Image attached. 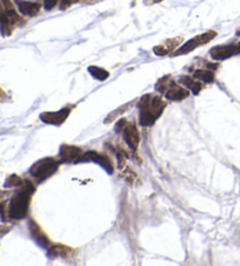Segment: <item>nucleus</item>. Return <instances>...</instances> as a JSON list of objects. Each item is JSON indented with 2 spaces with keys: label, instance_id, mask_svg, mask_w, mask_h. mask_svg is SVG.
I'll return each mask as SVG.
<instances>
[{
  "label": "nucleus",
  "instance_id": "12",
  "mask_svg": "<svg viewBox=\"0 0 240 266\" xmlns=\"http://www.w3.org/2000/svg\"><path fill=\"white\" fill-rule=\"evenodd\" d=\"M164 94H165V98L170 100V101H183V100L190 95V92L187 88H183V87L178 86L175 82Z\"/></svg>",
  "mask_w": 240,
  "mask_h": 266
},
{
  "label": "nucleus",
  "instance_id": "22",
  "mask_svg": "<svg viewBox=\"0 0 240 266\" xmlns=\"http://www.w3.org/2000/svg\"><path fill=\"white\" fill-rule=\"evenodd\" d=\"M60 1H61V0H44V7L46 8L47 11H51L53 10Z\"/></svg>",
  "mask_w": 240,
  "mask_h": 266
},
{
  "label": "nucleus",
  "instance_id": "10",
  "mask_svg": "<svg viewBox=\"0 0 240 266\" xmlns=\"http://www.w3.org/2000/svg\"><path fill=\"white\" fill-rule=\"evenodd\" d=\"M18 10L26 17H34L41 10V4L38 1H27V0H16Z\"/></svg>",
  "mask_w": 240,
  "mask_h": 266
},
{
  "label": "nucleus",
  "instance_id": "14",
  "mask_svg": "<svg viewBox=\"0 0 240 266\" xmlns=\"http://www.w3.org/2000/svg\"><path fill=\"white\" fill-rule=\"evenodd\" d=\"M179 83L182 84V86H184L185 88H187L191 92L193 93V94H199L200 90L203 89V84L199 82V81H197V79L191 78V77H187V75H184V77L179 78Z\"/></svg>",
  "mask_w": 240,
  "mask_h": 266
},
{
  "label": "nucleus",
  "instance_id": "3",
  "mask_svg": "<svg viewBox=\"0 0 240 266\" xmlns=\"http://www.w3.org/2000/svg\"><path fill=\"white\" fill-rule=\"evenodd\" d=\"M60 162L53 157H45V159L39 160L38 162L33 164V167L29 170V174L35 178L38 182L50 178L52 175L59 169Z\"/></svg>",
  "mask_w": 240,
  "mask_h": 266
},
{
  "label": "nucleus",
  "instance_id": "25",
  "mask_svg": "<svg viewBox=\"0 0 240 266\" xmlns=\"http://www.w3.org/2000/svg\"><path fill=\"white\" fill-rule=\"evenodd\" d=\"M162 1V0H149V1H145L147 2V4H156V2H160Z\"/></svg>",
  "mask_w": 240,
  "mask_h": 266
},
{
  "label": "nucleus",
  "instance_id": "23",
  "mask_svg": "<svg viewBox=\"0 0 240 266\" xmlns=\"http://www.w3.org/2000/svg\"><path fill=\"white\" fill-rule=\"evenodd\" d=\"M127 123H128V121L124 120V119H121L117 122V125L115 126V131H116L117 133H122V131L124 129V127L127 126Z\"/></svg>",
  "mask_w": 240,
  "mask_h": 266
},
{
  "label": "nucleus",
  "instance_id": "18",
  "mask_svg": "<svg viewBox=\"0 0 240 266\" xmlns=\"http://www.w3.org/2000/svg\"><path fill=\"white\" fill-rule=\"evenodd\" d=\"M88 71H89V73L92 74V77L95 78L96 80L105 81L109 78V72L106 71L105 68L97 67V66H90V67L88 68Z\"/></svg>",
  "mask_w": 240,
  "mask_h": 266
},
{
  "label": "nucleus",
  "instance_id": "13",
  "mask_svg": "<svg viewBox=\"0 0 240 266\" xmlns=\"http://www.w3.org/2000/svg\"><path fill=\"white\" fill-rule=\"evenodd\" d=\"M29 229H31V232H32L33 237L35 238V240L38 241L39 244H41L42 246H48V245H50L51 240L48 239V237L46 236V234H45V232L42 231L40 226L36 224L35 222H33V220H31V222H29Z\"/></svg>",
  "mask_w": 240,
  "mask_h": 266
},
{
  "label": "nucleus",
  "instance_id": "8",
  "mask_svg": "<svg viewBox=\"0 0 240 266\" xmlns=\"http://www.w3.org/2000/svg\"><path fill=\"white\" fill-rule=\"evenodd\" d=\"M122 135L124 141L127 142L130 149L136 150L138 148L139 142H141V136H139L138 129L133 123H127V126L124 127L122 131Z\"/></svg>",
  "mask_w": 240,
  "mask_h": 266
},
{
  "label": "nucleus",
  "instance_id": "26",
  "mask_svg": "<svg viewBox=\"0 0 240 266\" xmlns=\"http://www.w3.org/2000/svg\"><path fill=\"white\" fill-rule=\"evenodd\" d=\"M4 11H5V10H2L1 5H0V18H1V16H2V13H4Z\"/></svg>",
  "mask_w": 240,
  "mask_h": 266
},
{
  "label": "nucleus",
  "instance_id": "9",
  "mask_svg": "<svg viewBox=\"0 0 240 266\" xmlns=\"http://www.w3.org/2000/svg\"><path fill=\"white\" fill-rule=\"evenodd\" d=\"M88 161L99 163V164L102 165V167L105 168L109 174H111L112 170H114L110 159H109L107 155H105V154H100L96 152H84L83 156H82V162H88Z\"/></svg>",
  "mask_w": 240,
  "mask_h": 266
},
{
  "label": "nucleus",
  "instance_id": "21",
  "mask_svg": "<svg viewBox=\"0 0 240 266\" xmlns=\"http://www.w3.org/2000/svg\"><path fill=\"white\" fill-rule=\"evenodd\" d=\"M129 107V105H126V106H123L122 108H118L117 111H115V113H112L109 115V116L107 117V119H106V123H108V122H111V121H114L115 119H118V116H120V113L122 114L124 113V111H126L127 108Z\"/></svg>",
  "mask_w": 240,
  "mask_h": 266
},
{
  "label": "nucleus",
  "instance_id": "20",
  "mask_svg": "<svg viewBox=\"0 0 240 266\" xmlns=\"http://www.w3.org/2000/svg\"><path fill=\"white\" fill-rule=\"evenodd\" d=\"M25 182L23 181V178L17 176V175H11V176L6 180L5 186L6 188H13V186H21Z\"/></svg>",
  "mask_w": 240,
  "mask_h": 266
},
{
  "label": "nucleus",
  "instance_id": "7",
  "mask_svg": "<svg viewBox=\"0 0 240 266\" xmlns=\"http://www.w3.org/2000/svg\"><path fill=\"white\" fill-rule=\"evenodd\" d=\"M83 150L74 146H62L60 149V160L65 163H78L82 162Z\"/></svg>",
  "mask_w": 240,
  "mask_h": 266
},
{
  "label": "nucleus",
  "instance_id": "28",
  "mask_svg": "<svg viewBox=\"0 0 240 266\" xmlns=\"http://www.w3.org/2000/svg\"><path fill=\"white\" fill-rule=\"evenodd\" d=\"M237 34H238V35H240V29H239V31H238V32H237Z\"/></svg>",
  "mask_w": 240,
  "mask_h": 266
},
{
  "label": "nucleus",
  "instance_id": "19",
  "mask_svg": "<svg viewBox=\"0 0 240 266\" xmlns=\"http://www.w3.org/2000/svg\"><path fill=\"white\" fill-rule=\"evenodd\" d=\"M175 83V81L172 80L170 77H164L160 79L159 82L156 83V89L159 90L160 93H165L166 90H168L170 87L172 86V84Z\"/></svg>",
  "mask_w": 240,
  "mask_h": 266
},
{
  "label": "nucleus",
  "instance_id": "2",
  "mask_svg": "<svg viewBox=\"0 0 240 266\" xmlns=\"http://www.w3.org/2000/svg\"><path fill=\"white\" fill-rule=\"evenodd\" d=\"M35 191V186L31 182H25L21 186L20 191H18L14 197L11 199L8 205V216L13 219H23L28 213L29 203L33 193Z\"/></svg>",
  "mask_w": 240,
  "mask_h": 266
},
{
  "label": "nucleus",
  "instance_id": "6",
  "mask_svg": "<svg viewBox=\"0 0 240 266\" xmlns=\"http://www.w3.org/2000/svg\"><path fill=\"white\" fill-rule=\"evenodd\" d=\"M71 108L66 107L57 111H45L40 115V119L42 122L48 123V125L53 126H61L66 120L68 119L69 114H71Z\"/></svg>",
  "mask_w": 240,
  "mask_h": 266
},
{
  "label": "nucleus",
  "instance_id": "4",
  "mask_svg": "<svg viewBox=\"0 0 240 266\" xmlns=\"http://www.w3.org/2000/svg\"><path fill=\"white\" fill-rule=\"evenodd\" d=\"M215 37H217V32H214V31H208V32L203 33V34L197 35V37L190 39L189 41L185 42L184 45H182L178 50H176L174 52V55L177 56V55H184V54H189L192 52V51L196 50V48H199L200 46H203V45L208 44V42L213 40Z\"/></svg>",
  "mask_w": 240,
  "mask_h": 266
},
{
  "label": "nucleus",
  "instance_id": "24",
  "mask_svg": "<svg viewBox=\"0 0 240 266\" xmlns=\"http://www.w3.org/2000/svg\"><path fill=\"white\" fill-rule=\"evenodd\" d=\"M74 1L75 0H61V1H60V8H61V10H66V8H68Z\"/></svg>",
  "mask_w": 240,
  "mask_h": 266
},
{
  "label": "nucleus",
  "instance_id": "11",
  "mask_svg": "<svg viewBox=\"0 0 240 266\" xmlns=\"http://www.w3.org/2000/svg\"><path fill=\"white\" fill-rule=\"evenodd\" d=\"M182 44V38H172L169 40H165L163 44L159 45V46L154 47V52L156 55L164 56L168 55V54L172 53L175 50H177V47Z\"/></svg>",
  "mask_w": 240,
  "mask_h": 266
},
{
  "label": "nucleus",
  "instance_id": "15",
  "mask_svg": "<svg viewBox=\"0 0 240 266\" xmlns=\"http://www.w3.org/2000/svg\"><path fill=\"white\" fill-rule=\"evenodd\" d=\"M13 27L14 24L12 23L11 19L7 17V14H6V12L4 11L1 18H0V31H1V34L4 35V37L11 35L12 31H13Z\"/></svg>",
  "mask_w": 240,
  "mask_h": 266
},
{
  "label": "nucleus",
  "instance_id": "5",
  "mask_svg": "<svg viewBox=\"0 0 240 266\" xmlns=\"http://www.w3.org/2000/svg\"><path fill=\"white\" fill-rule=\"evenodd\" d=\"M238 54H240V44L215 46L210 51V55L212 56V59L218 60V61H223V60L238 55Z\"/></svg>",
  "mask_w": 240,
  "mask_h": 266
},
{
  "label": "nucleus",
  "instance_id": "17",
  "mask_svg": "<svg viewBox=\"0 0 240 266\" xmlns=\"http://www.w3.org/2000/svg\"><path fill=\"white\" fill-rule=\"evenodd\" d=\"M193 78L205 83H212L214 81V73L209 69H198L193 73Z\"/></svg>",
  "mask_w": 240,
  "mask_h": 266
},
{
  "label": "nucleus",
  "instance_id": "16",
  "mask_svg": "<svg viewBox=\"0 0 240 266\" xmlns=\"http://www.w3.org/2000/svg\"><path fill=\"white\" fill-rule=\"evenodd\" d=\"M73 253V250L71 247L61 245V244H57V245L52 246L50 249V255L53 257H61V258H68Z\"/></svg>",
  "mask_w": 240,
  "mask_h": 266
},
{
  "label": "nucleus",
  "instance_id": "27",
  "mask_svg": "<svg viewBox=\"0 0 240 266\" xmlns=\"http://www.w3.org/2000/svg\"><path fill=\"white\" fill-rule=\"evenodd\" d=\"M1 197H2V192L0 191V199H1Z\"/></svg>",
  "mask_w": 240,
  "mask_h": 266
},
{
  "label": "nucleus",
  "instance_id": "1",
  "mask_svg": "<svg viewBox=\"0 0 240 266\" xmlns=\"http://www.w3.org/2000/svg\"><path fill=\"white\" fill-rule=\"evenodd\" d=\"M139 123L144 127L153 126L156 120L163 114L166 102L160 96L145 94L139 100Z\"/></svg>",
  "mask_w": 240,
  "mask_h": 266
}]
</instances>
